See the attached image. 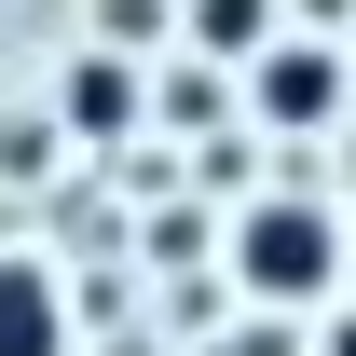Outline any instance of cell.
<instances>
[{
    "label": "cell",
    "instance_id": "cell-1",
    "mask_svg": "<svg viewBox=\"0 0 356 356\" xmlns=\"http://www.w3.org/2000/svg\"><path fill=\"white\" fill-rule=\"evenodd\" d=\"M233 274H247L261 302H315V288L343 274V233H329V206H315V192H261V206L233 220Z\"/></svg>",
    "mask_w": 356,
    "mask_h": 356
},
{
    "label": "cell",
    "instance_id": "cell-2",
    "mask_svg": "<svg viewBox=\"0 0 356 356\" xmlns=\"http://www.w3.org/2000/svg\"><path fill=\"white\" fill-rule=\"evenodd\" d=\"M247 96H261V124H288V137H315L329 110H343V55L329 42H274L261 69H247Z\"/></svg>",
    "mask_w": 356,
    "mask_h": 356
},
{
    "label": "cell",
    "instance_id": "cell-3",
    "mask_svg": "<svg viewBox=\"0 0 356 356\" xmlns=\"http://www.w3.org/2000/svg\"><path fill=\"white\" fill-rule=\"evenodd\" d=\"M0 356H69V288L42 261H0Z\"/></svg>",
    "mask_w": 356,
    "mask_h": 356
},
{
    "label": "cell",
    "instance_id": "cell-4",
    "mask_svg": "<svg viewBox=\"0 0 356 356\" xmlns=\"http://www.w3.org/2000/svg\"><path fill=\"white\" fill-rule=\"evenodd\" d=\"M137 124V69L124 55H83V69H69V137H124Z\"/></svg>",
    "mask_w": 356,
    "mask_h": 356
},
{
    "label": "cell",
    "instance_id": "cell-5",
    "mask_svg": "<svg viewBox=\"0 0 356 356\" xmlns=\"http://www.w3.org/2000/svg\"><path fill=\"white\" fill-rule=\"evenodd\" d=\"M192 42H206V55H247V69H261V55H274V0H192Z\"/></svg>",
    "mask_w": 356,
    "mask_h": 356
}]
</instances>
